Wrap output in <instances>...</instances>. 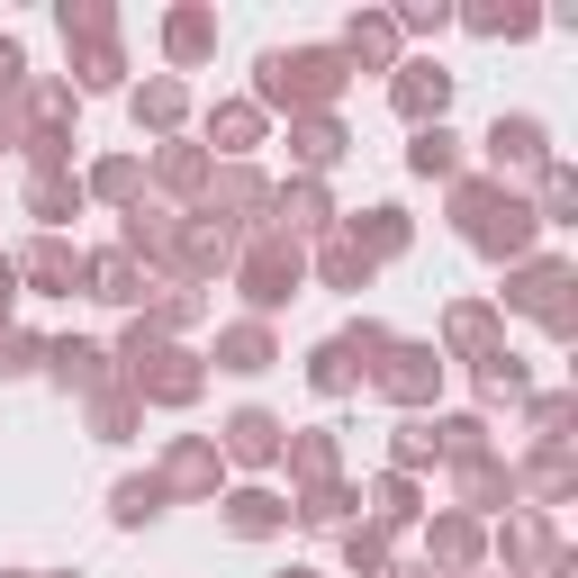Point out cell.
I'll return each mask as SVG.
<instances>
[{
    "label": "cell",
    "mask_w": 578,
    "mask_h": 578,
    "mask_svg": "<svg viewBox=\"0 0 578 578\" xmlns=\"http://www.w3.org/2000/svg\"><path fill=\"white\" fill-rule=\"evenodd\" d=\"M398 100H407V109H416V118H425V109H444V72H434V82H407V91H398Z\"/></svg>",
    "instance_id": "cell-3"
},
{
    "label": "cell",
    "mask_w": 578,
    "mask_h": 578,
    "mask_svg": "<svg viewBox=\"0 0 578 578\" xmlns=\"http://www.w3.org/2000/svg\"><path fill=\"white\" fill-rule=\"evenodd\" d=\"M236 452H245V461L271 452V416H236Z\"/></svg>",
    "instance_id": "cell-2"
},
{
    "label": "cell",
    "mask_w": 578,
    "mask_h": 578,
    "mask_svg": "<svg viewBox=\"0 0 578 578\" xmlns=\"http://www.w3.org/2000/svg\"><path fill=\"white\" fill-rule=\"evenodd\" d=\"M289 91H335V54H271V100Z\"/></svg>",
    "instance_id": "cell-1"
}]
</instances>
